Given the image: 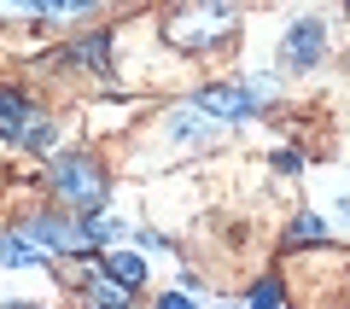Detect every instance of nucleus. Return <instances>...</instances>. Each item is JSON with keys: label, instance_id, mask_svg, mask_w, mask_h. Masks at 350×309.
Instances as JSON below:
<instances>
[{"label": "nucleus", "instance_id": "7", "mask_svg": "<svg viewBox=\"0 0 350 309\" xmlns=\"http://www.w3.org/2000/svg\"><path fill=\"white\" fill-rule=\"evenodd\" d=\"M170 135L181 140V146H204V140H216V123L193 105V111H170Z\"/></svg>", "mask_w": 350, "mask_h": 309}, {"label": "nucleus", "instance_id": "13", "mask_svg": "<svg viewBox=\"0 0 350 309\" xmlns=\"http://www.w3.org/2000/svg\"><path fill=\"white\" fill-rule=\"evenodd\" d=\"M24 146H29V152H53V123H47V117H29Z\"/></svg>", "mask_w": 350, "mask_h": 309}, {"label": "nucleus", "instance_id": "15", "mask_svg": "<svg viewBox=\"0 0 350 309\" xmlns=\"http://www.w3.org/2000/svg\"><path fill=\"white\" fill-rule=\"evenodd\" d=\"M251 309H280V286H275V280H262L257 292H251Z\"/></svg>", "mask_w": 350, "mask_h": 309}, {"label": "nucleus", "instance_id": "17", "mask_svg": "<svg viewBox=\"0 0 350 309\" xmlns=\"http://www.w3.org/2000/svg\"><path fill=\"white\" fill-rule=\"evenodd\" d=\"M158 309H199V304H193L187 292H163V297H158Z\"/></svg>", "mask_w": 350, "mask_h": 309}, {"label": "nucleus", "instance_id": "18", "mask_svg": "<svg viewBox=\"0 0 350 309\" xmlns=\"http://www.w3.org/2000/svg\"><path fill=\"white\" fill-rule=\"evenodd\" d=\"M338 211H345V216H350V193H345V198H338Z\"/></svg>", "mask_w": 350, "mask_h": 309}, {"label": "nucleus", "instance_id": "20", "mask_svg": "<svg viewBox=\"0 0 350 309\" xmlns=\"http://www.w3.org/2000/svg\"><path fill=\"white\" fill-rule=\"evenodd\" d=\"M222 309H228V304H222Z\"/></svg>", "mask_w": 350, "mask_h": 309}, {"label": "nucleus", "instance_id": "5", "mask_svg": "<svg viewBox=\"0 0 350 309\" xmlns=\"http://www.w3.org/2000/svg\"><path fill=\"white\" fill-rule=\"evenodd\" d=\"M257 105H262V99L251 94V88H234V82H222V88H204V94H199V111L211 117V123H222V117L245 123V117H257Z\"/></svg>", "mask_w": 350, "mask_h": 309}, {"label": "nucleus", "instance_id": "19", "mask_svg": "<svg viewBox=\"0 0 350 309\" xmlns=\"http://www.w3.org/2000/svg\"><path fill=\"white\" fill-rule=\"evenodd\" d=\"M6 309H29V304H6Z\"/></svg>", "mask_w": 350, "mask_h": 309}, {"label": "nucleus", "instance_id": "4", "mask_svg": "<svg viewBox=\"0 0 350 309\" xmlns=\"http://www.w3.org/2000/svg\"><path fill=\"white\" fill-rule=\"evenodd\" d=\"M18 234L29 239V251H36L41 263H47V257H59V251H88L82 228H76V222H64V216H36V222H24Z\"/></svg>", "mask_w": 350, "mask_h": 309}, {"label": "nucleus", "instance_id": "3", "mask_svg": "<svg viewBox=\"0 0 350 309\" xmlns=\"http://www.w3.org/2000/svg\"><path fill=\"white\" fill-rule=\"evenodd\" d=\"M327 59V24L321 18H298V24L280 36V64L286 70H310V64Z\"/></svg>", "mask_w": 350, "mask_h": 309}, {"label": "nucleus", "instance_id": "10", "mask_svg": "<svg viewBox=\"0 0 350 309\" xmlns=\"http://www.w3.org/2000/svg\"><path fill=\"white\" fill-rule=\"evenodd\" d=\"M105 47H111V36H82V41H70L64 59L70 64H105Z\"/></svg>", "mask_w": 350, "mask_h": 309}, {"label": "nucleus", "instance_id": "11", "mask_svg": "<svg viewBox=\"0 0 350 309\" xmlns=\"http://www.w3.org/2000/svg\"><path fill=\"white\" fill-rule=\"evenodd\" d=\"M123 234H129V228L111 222V216H88V222H82V239H88V245H111V239H123Z\"/></svg>", "mask_w": 350, "mask_h": 309}, {"label": "nucleus", "instance_id": "12", "mask_svg": "<svg viewBox=\"0 0 350 309\" xmlns=\"http://www.w3.org/2000/svg\"><path fill=\"white\" fill-rule=\"evenodd\" d=\"M0 263H6V269H24V263H41V257L29 251L24 234H0Z\"/></svg>", "mask_w": 350, "mask_h": 309}, {"label": "nucleus", "instance_id": "14", "mask_svg": "<svg viewBox=\"0 0 350 309\" xmlns=\"http://www.w3.org/2000/svg\"><path fill=\"white\" fill-rule=\"evenodd\" d=\"M292 239H298V245H310V239H327V222H321V216H298V222H292Z\"/></svg>", "mask_w": 350, "mask_h": 309}, {"label": "nucleus", "instance_id": "16", "mask_svg": "<svg viewBox=\"0 0 350 309\" xmlns=\"http://www.w3.org/2000/svg\"><path fill=\"white\" fill-rule=\"evenodd\" d=\"M275 170H280V175H298L304 158H298V152H275Z\"/></svg>", "mask_w": 350, "mask_h": 309}, {"label": "nucleus", "instance_id": "1", "mask_svg": "<svg viewBox=\"0 0 350 309\" xmlns=\"http://www.w3.org/2000/svg\"><path fill=\"white\" fill-rule=\"evenodd\" d=\"M234 24H239L234 6H187V12L163 18V36H170L181 53H216L228 36H234Z\"/></svg>", "mask_w": 350, "mask_h": 309}, {"label": "nucleus", "instance_id": "6", "mask_svg": "<svg viewBox=\"0 0 350 309\" xmlns=\"http://www.w3.org/2000/svg\"><path fill=\"white\" fill-rule=\"evenodd\" d=\"M29 99L18 94V88H0V140H24V129H29Z\"/></svg>", "mask_w": 350, "mask_h": 309}, {"label": "nucleus", "instance_id": "8", "mask_svg": "<svg viewBox=\"0 0 350 309\" xmlns=\"http://www.w3.org/2000/svg\"><path fill=\"white\" fill-rule=\"evenodd\" d=\"M105 274H111L123 292H140V286H146V263H140V251H111V257H105Z\"/></svg>", "mask_w": 350, "mask_h": 309}, {"label": "nucleus", "instance_id": "9", "mask_svg": "<svg viewBox=\"0 0 350 309\" xmlns=\"http://www.w3.org/2000/svg\"><path fill=\"white\" fill-rule=\"evenodd\" d=\"M88 309H129V292L111 274H88Z\"/></svg>", "mask_w": 350, "mask_h": 309}, {"label": "nucleus", "instance_id": "2", "mask_svg": "<svg viewBox=\"0 0 350 309\" xmlns=\"http://www.w3.org/2000/svg\"><path fill=\"white\" fill-rule=\"evenodd\" d=\"M53 187H59V198L64 204H76V211H100L105 204V193H111V187H105V170L94 158H82V152H64V158H53Z\"/></svg>", "mask_w": 350, "mask_h": 309}]
</instances>
